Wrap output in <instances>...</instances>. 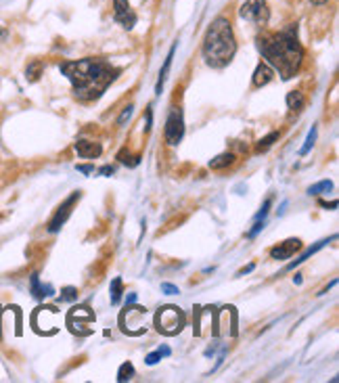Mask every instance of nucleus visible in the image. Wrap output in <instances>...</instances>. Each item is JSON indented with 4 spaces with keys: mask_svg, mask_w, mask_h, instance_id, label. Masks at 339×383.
<instances>
[{
    "mask_svg": "<svg viewBox=\"0 0 339 383\" xmlns=\"http://www.w3.org/2000/svg\"><path fill=\"white\" fill-rule=\"evenodd\" d=\"M258 48L264 54L270 68H274L282 80H289L298 74L304 61V48L298 40V25L291 23L278 34H264L258 38Z\"/></svg>",
    "mask_w": 339,
    "mask_h": 383,
    "instance_id": "obj_1",
    "label": "nucleus"
},
{
    "mask_svg": "<svg viewBox=\"0 0 339 383\" xmlns=\"http://www.w3.org/2000/svg\"><path fill=\"white\" fill-rule=\"evenodd\" d=\"M61 74L72 82L74 94L84 101H96L109 88V84L118 78V70H113L107 61L101 59H80L68 61L61 65Z\"/></svg>",
    "mask_w": 339,
    "mask_h": 383,
    "instance_id": "obj_2",
    "label": "nucleus"
},
{
    "mask_svg": "<svg viewBox=\"0 0 339 383\" xmlns=\"http://www.w3.org/2000/svg\"><path fill=\"white\" fill-rule=\"evenodd\" d=\"M237 52L235 32L226 17H216L203 40V59L209 68L222 70L226 68Z\"/></svg>",
    "mask_w": 339,
    "mask_h": 383,
    "instance_id": "obj_3",
    "label": "nucleus"
},
{
    "mask_svg": "<svg viewBox=\"0 0 339 383\" xmlns=\"http://www.w3.org/2000/svg\"><path fill=\"white\" fill-rule=\"evenodd\" d=\"M155 327H157V331L163 333V335H178L183 329H185V312L178 308V306H163L157 310L155 314Z\"/></svg>",
    "mask_w": 339,
    "mask_h": 383,
    "instance_id": "obj_4",
    "label": "nucleus"
},
{
    "mask_svg": "<svg viewBox=\"0 0 339 383\" xmlns=\"http://www.w3.org/2000/svg\"><path fill=\"white\" fill-rule=\"evenodd\" d=\"M147 308L143 306H132V304H126V310L120 314V324L122 329L130 335H141L147 327H145V318H147Z\"/></svg>",
    "mask_w": 339,
    "mask_h": 383,
    "instance_id": "obj_5",
    "label": "nucleus"
},
{
    "mask_svg": "<svg viewBox=\"0 0 339 383\" xmlns=\"http://www.w3.org/2000/svg\"><path fill=\"white\" fill-rule=\"evenodd\" d=\"M185 136V118H183V109L172 107L165 120V141L167 145H178Z\"/></svg>",
    "mask_w": 339,
    "mask_h": 383,
    "instance_id": "obj_6",
    "label": "nucleus"
},
{
    "mask_svg": "<svg viewBox=\"0 0 339 383\" xmlns=\"http://www.w3.org/2000/svg\"><path fill=\"white\" fill-rule=\"evenodd\" d=\"M239 15H241V19L256 23V25H266L268 17H270L266 0H245L243 7L239 9Z\"/></svg>",
    "mask_w": 339,
    "mask_h": 383,
    "instance_id": "obj_7",
    "label": "nucleus"
},
{
    "mask_svg": "<svg viewBox=\"0 0 339 383\" xmlns=\"http://www.w3.org/2000/svg\"><path fill=\"white\" fill-rule=\"evenodd\" d=\"M94 320V314L90 312V308H86V306H82V308H74L72 312H70V316H68V327L74 331V333H78V335H90L92 333V329H90V322Z\"/></svg>",
    "mask_w": 339,
    "mask_h": 383,
    "instance_id": "obj_8",
    "label": "nucleus"
},
{
    "mask_svg": "<svg viewBox=\"0 0 339 383\" xmlns=\"http://www.w3.org/2000/svg\"><path fill=\"white\" fill-rule=\"evenodd\" d=\"M76 201H80V193H78V191L72 193V195L65 199V203H63L59 209H56L54 218H52L50 225H48V231H50V233H56V231H59V229L68 222V218L72 216V207L76 205Z\"/></svg>",
    "mask_w": 339,
    "mask_h": 383,
    "instance_id": "obj_9",
    "label": "nucleus"
},
{
    "mask_svg": "<svg viewBox=\"0 0 339 383\" xmlns=\"http://www.w3.org/2000/svg\"><path fill=\"white\" fill-rule=\"evenodd\" d=\"M113 17H116V21L126 30H132L136 25V15L130 9L128 0H113Z\"/></svg>",
    "mask_w": 339,
    "mask_h": 383,
    "instance_id": "obj_10",
    "label": "nucleus"
},
{
    "mask_svg": "<svg viewBox=\"0 0 339 383\" xmlns=\"http://www.w3.org/2000/svg\"><path fill=\"white\" fill-rule=\"evenodd\" d=\"M300 247H302L300 239H287L285 243H280V245L270 249V258L272 260H289Z\"/></svg>",
    "mask_w": 339,
    "mask_h": 383,
    "instance_id": "obj_11",
    "label": "nucleus"
},
{
    "mask_svg": "<svg viewBox=\"0 0 339 383\" xmlns=\"http://www.w3.org/2000/svg\"><path fill=\"white\" fill-rule=\"evenodd\" d=\"M74 149H76V153H78L80 157H84V159H94V157H99V155L103 153L101 145H99V143H92V141H78V143L74 145Z\"/></svg>",
    "mask_w": 339,
    "mask_h": 383,
    "instance_id": "obj_12",
    "label": "nucleus"
},
{
    "mask_svg": "<svg viewBox=\"0 0 339 383\" xmlns=\"http://www.w3.org/2000/svg\"><path fill=\"white\" fill-rule=\"evenodd\" d=\"M272 78H274V70L268 63H260L256 68V72H254V86L256 88H262L268 82H272Z\"/></svg>",
    "mask_w": 339,
    "mask_h": 383,
    "instance_id": "obj_13",
    "label": "nucleus"
},
{
    "mask_svg": "<svg viewBox=\"0 0 339 383\" xmlns=\"http://www.w3.org/2000/svg\"><path fill=\"white\" fill-rule=\"evenodd\" d=\"M235 163V155L233 153H220L218 157H214L209 161V168L212 170H224V168H229Z\"/></svg>",
    "mask_w": 339,
    "mask_h": 383,
    "instance_id": "obj_14",
    "label": "nucleus"
},
{
    "mask_svg": "<svg viewBox=\"0 0 339 383\" xmlns=\"http://www.w3.org/2000/svg\"><path fill=\"white\" fill-rule=\"evenodd\" d=\"M174 50H176V44H174L172 48H170L167 57H165V63H163V68H161V72H159V80H157V88H155V92H157V94H161V88H163L165 76H167V72H170V65H172V59H174Z\"/></svg>",
    "mask_w": 339,
    "mask_h": 383,
    "instance_id": "obj_15",
    "label": "nucleus"
},
{
    "mask_svg": "<svg viewBox=\"0 0 339 383\" xmlns=\"http://www.w3.org/2000/svg\"><path fill=\"white\" fill-rule=\"evenodd\" d=\"M32 293H34L36 300H42V298L52 296V287L50 285H40V279H38L36 272L32 275Z\"/></svg>",
    "mask_w": 339,
    "mask_h": 383,
    "instance_id": "obj_16",
    "label": "nucleus"
},
{
    "mask_svg": "<svg viewBox=\"0 0 339 383\" xmlns=\"http://www.w3.org/2000/svg\"><path fill=\"white\" fill-rule=\"evenodd\" d=\"M304 105H306V101H304V94H302V92L291 90V92L287 94V107L291 109V112H302Z\"/></svg>",
    "mask_w": 339,
    "mask_h": 383,
    "instance_id": "obj_17",
    "label": "nucleus"
},
{
    "mask_svg": "<svg viewBox=\"0 0 339 383\" xmlns=\"http://www.w3.org/2000/svg\"><path fill=\"white\" fill-rule=\"evenodd\" d=\"M327 243H329V241L325 239V241H318V243H316L314 247H310V249H306V251H304V256H300V258H298L296 262H291V264H287V270H294V268H296L298 264H302V262H306V260H308L310 256H314V253H316L318 249H322V247H325Z\"/></svg>",
    "mask_w": 339,
    "mask_h": 383,
    "instance_id": "obj_18",
    "label": "nucleus"
},
{
    "mask_svg": "<svg viewBox=\"0 0 339 383\" xmlns=\"http://www.w3.org/2000/svg\"><path fill=\"white\" fill-rule=\"evenodd\" d=\"M42 70H44V65H42L40 61H32V63L28 65V70H25V78H28L30 82H38L40 76H42Z\"/></svg>",
    "mask_w": 339,
    "mask_h": 383,
    "instance_id": "obj_19",
    "label": "nucleus"
},
{
    "mask_svg": "<svg viewBox=\"0 0 339 383\" xmlns=\"http://www.w3.org/2000/svg\"><path fill=\"white\" fill-rule=\"evenodd\" d=\"M274 141H278V132H270L268 136L260 138V141H258V145H256V151H258V153H262V151H268V149L274 145Z\"/></svg>",
    "mask_w": 339,
    "mask_h": 383,
    "instance_id": "obj_20",
    "label": "nucleus"
},
{
    "mask_svg": "<svg viewBox=\"0 0 339 383\" xmlns=\"http://www.w3.org/2000/svg\"><path fill=\"white\" fill-rule=\"evenodd\" d=\"M109 291H111V304H120V300H122V279H113Z\"/></svg>",
    "mask_w": 339,
    "mask_h": 383,
    "instance_id": "obj_21",
    "label": "nucleus"
},
{
    "mask_svg": "<svg viewBox=\"0 0 339 383\" xmlns=\"http://www.w3.org/2000/svg\"><path fill=\"white\" fill-rule=\"evenodd\" d=\"M132 377H134V366H132V362H124V364L120 366L118 381H120V383H124V381H130Z\"/></svg>",
    "mask_w": 339,
    "mask_h": 383,
    "instance_id": "obj_22",
    "label": "nucleus"
},
{
    "mask_svg": "<svg viewBox=\"0 0 339 383\" xmlns=\"http://www.w3.org/2000/svg\"><path fill=\"white\" fill-rule=\"evenodd\" d=\"M331 189H333V183H331V180H322V183H318V185L310 187V189H308V193H310V195H320L322 191H331Z\"/></svg>",
    "mask_w": 339,
    "mask_h": 383,
    "instance_id": "obj_23",
    "label": "nucleus"
},
{
    "mask_svg": "<svg viewBox=\"0 0 339 383\" xmlns=\"http://www.w3.org/2000/svg\"><path fill=\"white\" fill-rule=\"evenodd\" d=\"M314 141H316V128L312 126V130L308 132V138H306V143H304V147H302V151H300V153H302V155H306V153H308V151L314 147Z\"/></svg>",
    "mask_w": 339,
    "mask_h": 383,
    "instance_id": "obj_24",
    "label": "nucleus"
},
{
    "mask_svg": "<svg viewBox=\"0 0 339 383\" xmlns=\"http://www.w3.org/2000/svg\"><path fill=\"white\" fill-rule=\"evenodd\" d=\"M118 157H120V161L124 163V166H138V161H141V157H130L128 151H122Z\"/></svg>",
    "mask_w": 339,
    "mask_h": 383,
    "instance_id": "obj_25",
    "label": "nucleus"
},
{
    "mask_svg": "<svg viewBox=\"0 0 339 383\" xmlns=\"http://www.w3.org/2000/svg\"><path fill=\"white\" fill-rule=\"evenodd\" d=\"M61 300H63V302H74V300H78V291H76L74 287H65V289L61 291Z\"/></svg>",
    "mask_w": 339,
    "mask_h": 383,
    "instance_id": "obj_26",
    "label": "nucleus"
},
{
    "mask_svg": "<svg viewBox=\"0 0 339 383\" xmlns=\"http://www.w3.org/2000/svg\"><path fill=\"white\" fill-rule=\"evenodd\" d=\"M132 105H128L126 109H124V112H122V116H120V120H118V126H124L126 124V120H130V116H132Z\"/></svg>",
    "mask_w": 339,
    "mask_h": 383,
    "instance_id": "obj_27",
    "label": "nucleus"
},
{
    "mask_svg": "<svg viewBox=\"0 0 339 383\" xmlns=\"http://www.w3.org/2000/svg\"><path fill=\"white\" fill-rule=\"evenodd\" d=\"M161 291L163 293H167V296H178L181 291H178V287L176 285H172V283H163L161 285Z\"/></svg>",
    "mask_w": 339,
    "mask_h": 383,
    "instance_id": "obj_28",
    "label": "nucleus"
},
{
    "mask_svg": "<svg viewBox=\"0 0 339 383\" xmlns=\"http://www.w3.org/2000/svg\"><path fill=\"white\" fill-rule=\"evenodd\" d=\"M270 203H272V199H266V201H264V205H262V211L256 216V220H264L266 214H268V207H270Z\"/></svg>",
    "mask_w": 339,
    "mask_h": 383,
    "instance_id": "obj_29",
    "label": "nucleus"
},
{
    "mask_svg": "<svg viewBox=\"0 0 339 383\" xmlns=\"http://www.w3.org/2000/svg\"><path fill=\"white\" fill-rule=\"evenodd\" d=\"M161 360V356H159V352H153V354H149L147 358H145V362L149 364V366H153V364H157Z\"/></svg>",
    "mask_w": 339,
    "mask_h": 383,
    "instance_id": "obj_30",
    "label": "nucleus"
},
{
    "mask_svg": "<svg viewBox=\"0 0 339 383\" xmlns=\"http://www.w3.org/2000/svg\"><path fill=\"white\" fill-rule=\"evenodd\" d=\"M262 229H264V220H262V222H260V220H256V227H254V229L249 231V237H256V235H258V233H260Z\"/></svg>",
    "mask_w": 339,
    "mask_h": 383,
    "instance_id": "obj_31",
    "label": "nucleus"
},
{
    "mask_svg": "<svg viewBox=\"0 0 339 383\" xmlns=\"http://www.w3.org/2000/svg\"><path fill=\"white\" fill-rule=\"evenodd\" d=\"M78 172H82V174H92L94 168H92V166H78Z\"/></svg>",
    "mask_w": 339,
    "mask_h": 383,
    "instance_id": "obj_32",
    "label": "nucleus"
},
{
    "mask_svg": "<svg viewBox=\"0 0 339 383\" xmlns=\"http://www.w3.org/2000/svg\"><path fill=\"white\" fill-rule=\"evenodd\" d=\"M157 352H159V356H161V358H165V356H170V354H172V350H170L167 346H163V348H159Z\"/></svg>",
    "mask_w": 339,
    "mask_h": 383,
    "instance_id": "obj_33",
    "label": "nucleus"
},
{
    "mask_svg": "<svg viewBox=\"0 0 339 383\" xmlns=\"http://www.w3.org/2000/svg\"><path fill=\"white\" fill-rule=\"evenodd\" d=\"M9 38V30L7 28H3V25H0V42H5Z\"/></svg>",
    "mask_w": 339,
    "mask_h": 383,
    "instance_id": "obj_34",
    "label": "nucleus"
},
{
    "mask_svg": "<svg viewBox=\"0 0 339 383\" xmlns=\"http://www.w3.org/2000/svg\"><path fill=\"white\" fill-rule=\"evenodd\" d=\"M113 172H116V170H113L111 166H105V168L99 170V174H103V176H109V174H113Z\"/></svg>",
    "mask_w": 339,
    "mask_h": 383,
    "instance_id": "obj_35",
    "label": "nucleus"
},
{
    "mask_svg": "<svg viewBox=\"0 0 339 383\" xmlns=\"http://www.w3.org/2000/svg\"><path fill=\"white\" fill-rule=\"evenodd\" d=\"M136 302V293H130V296H126V304H134Z\"/></svg>",
    "mask_w": 339,
    "mask_h": 383,
    "instance_id": "obj_36",
    "label": "nucleus"
},
{
    "mask_svg": "<svg viewBox=\"0 0 339 383\" xmlns=\"http://www.w3.org/2000/svg\"><path fill=\"white\" fill-rule=\"evenodd\" d=\"M251 270H254V264H251V266H247V268H243V270L239 272V275H245V272H251Z\"/></svg>",
    "mask_w": 339,
    "mask_h": 383,
    "instance_id": "obj_37",
    "label": "nucleus"
},
{
    "mask_svg": "<svg viewBox=\"0 0 339 383\" xmlns=\"http://www.w3.org/2000/svg\"><path fill=\"white\" fill-rule=\"evenodd\" d=\"M312 5H325V3H329V0H310Z\"/></svg>",
    "mask_w": 339,
    "mask_h": 383,
    "instance_id": "obj_38",
    "label": "nucleus"
}]
</instances>
